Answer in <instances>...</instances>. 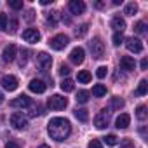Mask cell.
Returning a JSON list of instances; mask_svg holds the SVG:
<instances>
[{
  "label": "cell",
  "mask_w": 148,
  "mask_h": 148,
  "mask_svg": "<svg viewBox=\"0 0 148 148\" xmlns=\"http://www.w3.org/2000/svg\"><path fill=\"white\" fill-rule=\"evenodd\" d=\"M47 132H49V136H51L52 139H56V141H64V139L70 136V132H71V125H70V122H68L66 119H63V117H54V119H51L49 124H47Z\"/></svg>",
  "instance_id": "6da1fadb"
},
{
  "label": "cell",
  "mask_w": 148,
  "mask_h": 148,
  "mask_svg": "<svg viewBox=\"0 0 148 148\" xmlns=\"http://www.w3.org/2000/svg\"><path fill=\"white\" fill-rule=\"evenodd\" d=\"M89 49H91L92 58H96V59L103 58V54H105V44H103V40H101L99 37H94V38L89 42Z\"/></svg>",
  "instance_id": "7a4b0ae2"
},
{
  "label": "cell",
  "mask_w": 148,
  "mask_h": 148,
  "mask_svg": "<svg viewBox=\"0 0 148 148\" xmlns=\"http://www.w3.org/2000/svg\"><path fill=\"white\" fill-rule=\"evenodd\" d=\"M68 42H70V38H68L64 33H58V35H54V37L49 40V45H51V49H54V51H61V49H64V47L68 45Z\"/></svg>",
  "instance_id": "3957f363"
},
{
  "label": "cell",
  "mask_w": 148,
  "mask_h": 148,
  "mask_svg": "<svg viewBox=\"0 0 148 148\" xmlns=\"http://www.w3.org/2000/svg\"><path fill=\"white\" fill-rule=\"evenodd\" d=\"M66 105H68V99L64 96H61V94H54L47 101V106L51 110H63V108H66Z\"/></svg>",
  "instance_id": "277c9868"
},
{
  "label": "cell",
  "mask_w": 148,
  "mask_h": 148,
  "mask_svg": "<svg viewBox=\"0 0 148 148\" xmlns=\"http://www.w3.org/2000/svg\"><path fill=\"white\" fill-rule=\"evenodd\" d=\"M108 124H110V112L101 110L94 117V125H96V129H105V127H108Z\"/></svg>",
  "instance_id": "5b68a950"
},
{
  "label": "cell",
  "mask_w": 148,
  "mask_h": 148,
  "mask_svg": "<svg viewBox=\"0 0 148 148\" xmlns=\"http://www.w3.org/2000/svg\"><path fill=\"white\" fill-rule=\"evenodd\" d=\"M11 125L14 129H26L28 127V119L23 117V113H12L11 115Z\"/></svg>",
  "instance_id": "8992f818"
},
{
  "label": "cell",
  "mask_w": 148,
  "mask_h": 148,
  "mask_svg": "<svg viewBox=\"0 0 148 148\" xmlns=\"http://www.w3.org/2000/svg\"><path fill=\"white\" fill-rule=\"evenodd\" d=\"M0 84H2V87L5 89V91H9V92H12V91H16L18 89V79L14 77V75H4L2 77V80H0Z\"/></svg>",
  "instance_id": "52a82bcc"
},
{
  "label": "cell",
  "mask_w": 148,
  "mask_h": 148,
  "mask_svg": "<svg viewBox=\"0 0 148 148\" xmlns=\"http://www.w3.org/2000/svg\"><path fill=\"white\" fill-rule=\"evenodd\" d=\"M84 59H86V51H84L82 47L71 49V52H70V61H71L73 64H82Z\"/></svg>",
  "instance_id": "ba28073f"
},
{
  "label": "cell",
  "mask_w": 148,
  "mask_h": 148,
  "mask_svg": "<svg viewBox=\"0 0 148 148\" xmlns=\"http://www.w3.org/2000/svg\"><path fill=\"white\" fill-rule=\"evenodd\" d=\"M125 47H127V51H131L134 54H139L143 51V42L139 38H136V37H131V38L125 40Z\"/></svg>",
  "instance_id": "9c48e42d"
},
{
  "label": "cell",
  "mask_w": 148,
  "mask_h": 148,
  "mask_svg": "<svg viewBox=\"0 0 148 148\" xmlns=\"http://www.w3.org/2000/svg\"><path fill=\"white\" fill-rule=\"evenodd\" d=\"M23 38L28 42V44H37L40 40V32L37 28H26L23 32Z\"/></svg>",
  "instance_id": "30bf717a"
},
{
  "label": "cell",
  "mask_w": 148,
  "mask_h": 148,
  "mask_svg": "<svg viewBox=\"0 0 148 148\" xmlns=\"http://www.w3.org/2000/svg\"><path fill=\"white\" fill-rule=\"evenodd\" d=\"M37 64H38V68H40L42 71H47V70L51 68V64H52V59H51V56H49L47 52H40V54L37 56Z\"/></svg>",
  "instance_id": "8fae6325"
},
{
  "label": "cell",
  "mask_w": 148,
  "mask_h": 148,
  "mask_svg": "<svg viewBox=\"0 0 148 148\" xmlns=\"http://www.w3.org/2000/svg\"><path fill=\"white\" fill-rule=\"evenodd\" d=\"M28 87H30L32 92H35V94H42V92H45L47 84H45L44 80H40V79H33V80L28 84Z\"/></svg>",
  "instance_id": "7c38bea8"
},
{
  "label": "cell",
  "mask_w": 148,
  "mask_h": 148,
  "mask_svg": "<svg viewBox=\"0 0 148 148\" xmlns=\"http://www.w3.org/2000/svg\"><path fill=\"white\" fill-rule=\"evenodd\" d=\"M30 105H32V99H30L28 96H25V94H21V96L14 98V99L11 101V106H12V108H28Z\"/></svg>",
  "instance_id": "4fadbf2b"
},
{
  "label": "cell",
  "mask_w": 148,
  "mask_h": 148,
  "mask_svg": "<svg viewBox=\"0 0 148 148\" xmlns=\"http://www.w3.org/2000/svg\"><path fill=\"white\" fill-rule=\"evenodd\" d=\"M16 52H18L16 45H14V44H9V45L4 49V52H2V58H4V61H5V63H11V61H14V59H16Z\"/></svg>",
  "instance_id": "5bb4252c"
},
{
  "label": "cell",
  "mask_w": 148,
  "mask_h": 148,
  "mask_svg": "<svg viewBox=\"0 0 148 148\" xmlns=\"http://www.w3.org/2000/svg\"><path fill=\"white\" fill-rule=\"evenodd\" d=\"M129 124H131L129 113H120V115L115 119V127H117V129H127Z\"/></svg>",
  "instance_id": "9a60e30c"
},
{
  "label": "cell",
  "mask_w": 148,
  "mask_h": 148,
  "mask_svg": "<svg viewBox=\"0 0 148 148\" xmlns=\"http://www.w3.org/2000/svg\"><path fill=\"white\" fill-rule=\"evenodd\" d=\"M68 7H70L71 14H82L86 11V4L82 2V0H71Z\"/></svg>",
  "instance_id": "2e32d148"
},
{
  "label": "cell",
  "mask_w": 148,
  "mask_h": 148,
  "mask_svg": "<svg viewBox=\"0 0 148 148\" xmlns=\"http://www.w3.org/2000/svg\"><path fill=\"white\" fill-rule=\"evenodd\" d=\"M120 66H122V70L131 71V70L136 68V61H134V58H131V56H122V58H120Z\"/></svg>",
  "instance_id": "e0dca14e"
},
{
  "label": "cell",
  "mask_w": 148,
  "mask_h": 148,
  "mask_svg": "<svg viewBox=\"0 0 148 148\" xmlns=\"http://www.w3.org/2000/svg\"><path fill=\"white\" fill-rule=\"evenodd\" d=\"M112 28H115V32H124V28H125V19L124 18H120V16H115L113 19H112Z\"/></svg>",
  "instance_id": "ac0fdd59"
},
{
  "label": "cell",
  "mask_w": 148,
  "mask_h": 148,
  "mask_svg": "<svg viewBox=\"0 0 148 148\" xmlns=\"http://www.w3.org/2000/svg\"><path fill=\"white\" fill-rule=\"evenodd\" d=\"M92 96H96V98L106 96V87H105L103 84H96V86L92 87Z\"/></svg>",
  "instance_id": "d6986e66"
},
{
  "label": "cell",
  "mask_w": 148,
  "mask_h": 148,
  "mask_svg": "<svg viewBox=\"0 0 148 148\" xmlns=\"http://www.w3.org/2000/svg\"><path fill=\"white\" fill-rule=\"evenodd\" d=\"M77 80H79L80 84H89V82H91V73H89L87 70H82V71H79Z\"/></svg>",
  "instance_id": "ffe728a7"
},
{
  "label": "cell",
  "mask_w": 148,
  "mask_h": 148,
  "mask_svg": "<svg viewBox=\"0 0 148 148\" xmlns=\"http://www.w3.org/2000/svg\"><path fill=\"white\" fill-rule=\"evenodd\" d=\"M75 117H77L80 122H87V120H89V113H87V110H84V108H77V110H75Z\"/></svg>",
  "instance_id": "44dd1931"
},
{
  "label": "cell",
  "mask_w": 148,
  "mask_h": 148,
  "mask_svg": "<svg viewBox=\"0 0 148 148\" xmlns=\"http://www.w3.org/2000/svg\"><path fill=\"white\" fill-rule=\"evenodd\" d=\"M73 87H75V84H73V80H71V79H64V80L61 82V89H63L64 92H71V91H73Z\"/></svg>",
  "instance_id": "7402d4cb"
},
{
  "label": "cell",
  "mask_w": 148,
  "mask_h": 148,
  "mask_svg": "<svg viewBox=\"0 0 148 148\" xmlns=\"http://www.w3.org/2000/svg\"><path fill=\"white\" fill-rule=\"evenodd\" d=\"M146 92H148V82L146 80H141L139 86H138V89H136V94L138 96H145Z\"/></svg>",
  "instance_id": "603a6c76"
},
{
  "label": "cell",
  "mask_w": 148,
  "mask_h": 148,
  "mask_svg": "<svg viewBox=\"0 0 148 148\" xmlns=\"http://www.w3.org/2000/svg\"><path fill=\"white\" fill-rule=\"evenodd\" d=\"M138 12V4L136 2H129L127 5H125V14L127 16H134Z\"/></svg>",
  "instance_id": "cb8c5ba5"
},
{
  "label": "cell",
  "mask_w": 148,
  "mask_h": 148,
  "mask_svg": "<svg viewBox=\"0 0 148 148\" xmlns=\"http://www.w3.org/2000/svg\"><path fill=\"white\" fill-rule=\"evenodd\" d=\"M136 117H138L139 120H145V119H146V106H145V105H139V106L136 108Z\"/></svg>",
  "instance_id": "d4e9b609"
},
{
  "label": "cell",
  "mask_w": 148,
  "mask_h": 148,
  "mask_svg": "<svg viewBox=\"0 0 148 148\" xmlns=\"http://www.w3.org/2000/svg\"><path fill=\"white\" fill-rule=\"evenodd\" d=\"M103 141H105L108 146H115V145L119 143V138H117L115 134H108L106 138H103Z\"/></svg>",
  "instance_id": "484cf974"
},
{
  "label": "cell",
  "mask_w": 148,
  "mask_h": 148,
  "mask_svg": "<svg viewBox=\"0 0 148 148\" xmlns=\"http://www.w3.org/2000/svg\"><path fill=\"white\" fill-rule=\"evenodd\" d=\"M58 19H59V12H51V14L47 16V23H49L51 26H56V25H58Z\"/></svg>",
  "instance_id": "4316f807"
},
{
  "label": "cell",
  "mask_w": 148,
  "mask_h": 148,
  "mask_svg": "<svg viewBox=\"0 0 148 148\" xmlns=\"http://www.w3.org/2000/svg\"><path fill=\"white\" fill-rule=\"evenodd\" d=\"M77 101L79 103H87L89 101V92L87 91H79L77 92Z\"/></svg>",
  "instance_id": "83f0119b"
},
{
  "label": "cell",
  "mask_w": 148,
  "mask_h": 148,
  "mask_svg": "<svg viewBox=\"0 0 148 148\" xmlns=\"http://www.w3.org/2000/svg\"><path fill=\"white\" fill-rule=\"evenodd\" d=\"M124 99H120V98H113L112 99V108H115V110H120V108H124Z\"/></svg>",
  "instance_id": "f1b7e54d"
},
{
  "label": "cell",
  "mask_w": 148,
  "mask_h": 148,
  "mask_svg": "<svg viewBox=\"0 0 148 148\" xmlns=\"http://www.w3.org/2000/svg\"><path fill=\"white\" fill-rule=\"evenodd\" d=\"M106 73H108V68H106V66H99V68L96 70V77H98V79H105Z\"/></svg>",
  "instance_id": "f546056e"
},
{
  "label": "cell",
  "mask_w": 148,
  "mask_h": 148,
  "mask_svg": "<svg viewBox=\"0 0 148 148\" xmlns=\"http://www.w3.org/2000/svg\"><path fill=\"white\" fill-rule=\"evenodd\" d=\"M134 30H136V33H139V35H143V33H146V25H145L143 21H139V23H136V26H134Z\"/></svg>",
  "instance_id": "4dcf8cb0"
},
{
  "label": "cell",
  "mask_w": 148,
  "mask_h": 148,
  "mask_svg": "<svg viewBox=\"0 0 148 148\" xmlns=\"http://www.w3.org/2000/svg\"><path fill=\"white\" fill-rule=\"evenodd\" d=\"M9 7L12 9H23V0H9Z\"/></svg>",
  "instance_id": "1f68e13d"
},
{
  "label": "cell",
  "mask_w": 148,
  "mask_h": 148,
  "mask_svg": "<svg viewBox=\"0 0 148 148\" xmlns=\"http://www.w3.org/2000/svg\"><path fill=\"white\" fill-rule=\"evenodd\" d=\"M87 30H89V26H87V25H82L80 28L75 30V35H77V37H84V35L87 33Z\"/></svg>",
  "instance_id": "d6a6232c"
},
{
  "label": "cell",
  "mask_w": 148,
  "mask_h": 148,
  "mask_svg": "<svg viewBox=\"0 0 148 148\" xmlns=\"http://www.w3.org/2000/svg\"><path fill=\"white\" fill-rule=\"evenodd\" d=\"M122 40H124V35L120 32H115V35H113V45H120Z\"/></svg>",
  "instance_id": "836d02e7"
},
{
  "label": "cell",
  "mask_w": 148,
  "mask_h": 148,
  "mask_svg": "<svg viewBox=\"0 0 148 148\" xmlns=\"http://www.w3.org/2000/svg\"><path fill=\"white\" fill-rule=\"evenodd\" d=\"M7 16L2 12V14H0V30H7Z\"/></svg>",
  "instance_id": "e575fe53"
},
{
  "label": "cell",
  "mask_w": 148,
  "mask_h": 148,
  "mask_svg": "<svg viewBox=\"0 0 148 148\" xmlns=\"http://www.w3.org/2000/svg\"><path fill=\"white\" fill-rule=\"evenodd\" d=\"M87 148H103V145H101L99 139H91L89 145H87Z\"/></svg>",
  "instance_id": "d590c367"
},
{
  "label": "cell",
  "mask_w": 148,
  "mask_h": 148,
  "mask_svg": "<svg viewBox=\"0 0 148 148\" xmlns=\"http://www.w3.org/2000/svg\"><path fill=\"white\" fill-rule=\"evenodd\" d=\"M18 28V21L16 19H11V23H7V30H11V33H14Z\"/></svg>",
  "instance_id": "8d00e7d4"
},
{
  "label": "cell",
  "mask_w": 148,
  "mask_h": 148,
  "mask_svg": "<svg viewBox=\"0 0 148 148\" xmlns=\"http://www.w3.org/2000/svg\"><path fill=\"white\" fill-rule=\"evenodd\" d=\"M26 61H28V51L23 49V51H21V61H19V64L23 66V64H26Z\"/></svg>",
  "instance_id": "74e56055"
},
{
  "label": "cell",
  "mask_w": 148,
  "mask_h": 148,
  "mask_svg": "<svg viewBox=\"0 0 148 148\" xmlns=\"http://www.w3.org/2000/svg\"><path fill=\"white\" fill-rule=\"evenodd\" d=\"M120 148H134V143H132L131 139H124V141L120 143Z\"/></svg>",
  "instance_id": "f35d334b"
},
{
  "label": "cell",
  "mask_w": 148,
  "mask_h": 148,
  "mask_svg": "<svg viewBox=\"0 0 148 148\" xmlns=\"http://www.w3.org/2000/svg\"><path fill=\"white\" fill-rule=\"evenodd\" d=\"M70 73V66L68 64H61L59 66V75H68Z\"/></svg>",
  "instance_id": "ab89813d"
},
{
  "label": "cell",
  "mask_w": 148,
  "mask_h": 148,
  "mask_svg": "<svg viewBox=\"0 0 148 148\" xmlns=\"http://www.w3.org/2000/svg\"><path fill=\"white\" fill-rule=\"evenodd\" d=\"M5 148H19V145H18L16 141H9V143L5 145Z\"/></svg>",
  "instance_id": "60d3db41"
},
{
  "label": "cell",
  "mask_w": 148,
  "mask_h": 148,
  "mask_svg": "<svg viewBox=\"0 0 148 148\" xmlns=\"http://www.w3.org/2000/svg\"><path fill=\"white\" fill-rule=\"evenodd\" d=\"M139 66H141V70H146V66H148V61H146V59H143V61L139 63Z\"/></svg>",
  "instance_id": "b9f144b4"
},
{
  "label": "cell",
  "mask_w": 148,
  "mask_h": 148,
  "mask_svg": "<svg viewBox=\"0 0 148 148\" xmlns=\"http://www.w3.org/2000/svg\"><path fill=\"white\" fill-rule=\"evenodd\" d=\"M26 19H28V21L33 19V11H28V12H26Z\"/></svg>",
  "instance_id": "7bdbcfd3"
},
{
  "label": "cell",
  "mask_w": 148,
  "mask_h": 148,
  "mask_svg": "<svg viewBox=\"0 0 148 148\" xmlns=\"http://www.w3.org/2000/svg\"><path fill=\"white\" fill-rule=\"evenodd\" d=\"M40 4L42 5H49V4H52V0H40Z\"/></svg>",
  "instance_id": "ee69618b"
},
{
  "label": "cell",
  "mask_w": 148,
  "mask_h": 148,
  "mask_svg": "<svg viewBox=\"0 0 148 148\" xmlns=\"http://www.w3.org/2000/svg\"><path fill=\"white\" fill-rule=\"evenodd\" d=\"M2 101H4V94H2V92H0V103H2Z\"/></svg>",
  "instance_id": "f6af8a7d"
},
{
  "label": "cell",
  "mask_w": 148,
  "mask_h": 148,
  "mask_svg": "<svg viewBox=\"0 0 148 148\" xmlns=\"http://www.w3.org/2000/svg\"><path fill=\"white\" fill-rule=\"evenodd\" d=\"M38 148H51V146H47V145H40Z\"/></svg>",
  "instance_id": "bcb514c9"
}]
</instances>
